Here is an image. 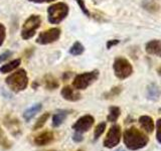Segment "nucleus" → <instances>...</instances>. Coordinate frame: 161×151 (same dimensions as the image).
<instances>
[{
    "label": "nucleus",
    "instance_id": "obj_1",
    "mask_svg": "<svg viewBox=\"0 0 161 151\" xmlns=\"http://www.w3.org/2000/svg\"><path fill=\"white\" fill-rule=\"evenodd\" d=\"M123 141L129 150L136 151L146 147L149 142V137L144 131L136 127H130L125 130L123 135Z\"/></svg>",
    "mask_w": 161,
    "mask_h": 151
},
{
    "label": "nucleus",
    "instance_id": "obj_2",
    "mask_svg": "<svg viewBox=\"0 0 161 151\" xmlns=\"http://www.w3.org/2000/svg\"><path fill=\"white\" fill-rule=\"evenodd\" d=\"M5 83L8 86V88L14 93L22 92L28 86V77L26 70L20 69L13 74L9 75L5 79Z\"/></svg>",
    "mask_w": 161,
    "mask_h": 151
},
{
    "label": "nucleus",
    "instance_id": "obj_3",
    "mask_svg": "<svg viewBox=\"0 0 161 151\" xmlns=\"http://www.w3.org/2000/svg\"><path fill=\"white\" fill-rule=\"evenodd\" d=\"M69 8L64 2H57L47 8L48 21L53 24H58L69 15Z\"/></svg>",
    "mask_w": 161,
    "mask_h": 151
},
{
    "label": "nucleus",
    "instance_id": "obj_4",
    "mask_svg": "<svg viewBox=\"0 0 161 151\" xmlns=\"http://www.w3.org/2000/svg\"><path fill=\"white\" fill-rule=\"evenodd\" d=\"M99 75H100L99 70H92V72H87L75 76L73 81V87L78 91L86 90L98 80Z\"/></svg>",
    "mask_w": 161,
    "mask_h": 151
},
{
    "label": "nucleus",
    "instance_id": "obj_5",
    "mask_svg": "<svg viewBox=\"0 0 161 151\" xmlns=\"http://www.w3.org/2000/svg\"><path fill=\"white\" fill-rule=\"evenodd\" d=\"M40 24H42V18H40L39 15L36 14L30 15L22 25L21 37L25 40L33 37L35 33H36V30L39 28Z\"/></svg>",
    "mask_w": 161,
    "mask_h": 151
},
{
    "label": "nucleus",
    "instance_id": "obj_6",
    "mask_svg": "<svg viewBox=\"0 0 161 151\" xmlns=\"http://www.w3.org/2000/svg\"><path fill=\"white\" fill-rule=\"evenodd\" d=\"M113 69L115 76L120 80H125L129 78L133 73V68L129 63V60L121 57L115 59Z\"/></svg>",
    "mask_w": 161,
    "mask_h": 151
},
{
    "label": "nucleus",
    "instance_id": "obj_7",
    "mask_svg": "<svg viewBox=\"0 0 161 151\" xmlns=\"http://www.w3.org/2000/svg\"><path fill=\"white\" fill-rule=\"evenodd\" d=\"M121 137H122V131H121V126L115 124L111 127L108 131L107 135L104 139V147L106 148H114L116 147L121 141Z\"/></svg>",
    "mask_w": 161,
    "mask_h": 151
},
{
    "label": "nucleus",
    "instance_id": "obj_8",
    "mask_svg": "<svg viewBox=\"0 0 161 151\" xmlns=\"http://www.w3.org/2000/svg\"><path fill=\"white\" fill-rule=\"evenodd\" d=\"M60 35H62V30H60L58 27L49 28V29L44 30V31L40 32L38 34V36L36 38V42L42 45L53 43L59 39Z\"/></svg>",
    "mask_w": 161,
    "mask_h": 151
},
{
    "label": "nucleus",
    "instance_id": "obj_9",
    "mask_svg": "<svg viewBox=\"0 0 161 151\" xmlns=\"http://www.w3.org/2000/svg\"><path fill=\"white\" fill-rule=\"evenodd\" d=\"M95 123V118L92 115H84L80 118H79L73 125V129L75 132L79 133H85L93 127Z\"/></svg>",
    "mask_w": 161,
    "mask_h": 151
},
{
    "label": "nucleus",
    "instance_id": "obj_10",
    "mask_svg": "<svg viewBox=\"0 0 161 151\" xmlns=\"http://www.w3.org/2000/svg\"><path fill=\"white\" fill-rule=\"evenodd\" d=\"M60 95L64 100L69 101V102H77L82 97L79 91L70 87V86H64L60 91Z\"/></svg>",
    "mask_w": 161,
    "mask_h": 151
},
{
    "label": "nucleus",
    "instance_id": "obj_11",
    "mask_svg": "<svg viewBox=\"0 0 161 151\" xmlns=\"http://www.w3.org/2000/svg\"><path fill=\"white\" fill-rule=\"evenodd\" d=\"M54 140V134L52 131H43L36 135L33 139V143L36 146H44L50 144Z\"/></svg>",
    "mask_w": 161,
    "mask_h": 151
},
{
    "label": "nucleus",
    "instance_id": "obj_12",
    "mask_svg": "<svg viewBox=\"0 0 161 151\" xmlns=\"http://www.w3.org/2000/svg\"><path fill=\"white\" fill-rule=\"evenodd\" d=\"M146 52L149 54L157 55V57L161 58V42L158 39H153L150 40L149 42L146 44Z\"/></svg>",
    "mask_w": 161,
    "mask_h": 151
},
{
    "label": "nucleus",
    "instance_id": "obj_13",
    "mask_svg": "<svg viewBox=\"0 0 161 151\" xmlns=\"http://www.w3.org/2000/svg\"><path fill=\"white\" fill-rule=\"evenodd\" d=\"M139 124H140V127L142 128V130L144 132H147V133H152L153 130H154V122H153V119L150 117V116H141L139 118Z\"/></svg>",
    "mask_w": 161,
    "mask_h": 151
},
{
    "label": "nucleus",
    "instance_id": "obj_14",
    "mask_svg": "<svg viewBox=\"0 0 161 151\" xmlns=\"http://www.w3.org/2000/svg\"><path fill=\"white\" fill-rule=\"evenodd\" d=\"M42 109V103H37L34 104L31 107L27 108L26 110L23 112V119L25 121H30L35 115L39 113V111Z\"/></svg>",
    "mask_w": 161,
    "mask_h": 151
},
{
    "label": "nucleus",
    "instance_id": "obj_15",
    "mask_svg": "<svg viewBox=\"0 0 161 151\" xmlns=\"http://www.w3.org/2000/svg\"><path fill=\"white\" fill-rule=\"evenodd\" d=\"M69 114V112L67 110L58 111V112L53 116V127L57 128L58 126L62 125L64 123V121L67 119Z\"/></svg>",
    "mask_w": 161,
    "mask_h": 151
},
{
    "label": "nucleus",
    "instance_id": "obj_16",
    "mask_svg": "<svg viewBox=\"0 0 161 151\" xmlns=\"http://www.w3.org/2000/svg\"><path fill=\"white\" fill-rule=\"evenodd\" d=\"M20 64H21V59H13V60H11V62L3 64L2 67L0 68V73H1V74L11 73V72H13L14 70H16L19 67Z\"/></svg>",
    "mask_w": 161,
    "mask_h": 151
},
{
    "label": "nucleus",
    "instance_id": "obj_17",
    "mask_svg": "<svg viewBox=\"0 0 161 151\" xmlns=\"http://www.w3.org/2000/svg\"><path fill=\"white\" fill-rule=\"evenodd\" d=\"M43 85H44L45 88H47V90H50V91L55 90V89H58L59 87L58 81L55 79L53 76H52V75L44 76V78H43Z\"/></svg>",
    "mask_w": 161,
    "mask_h": 151
},
{
    "label": "nucleus",
    "instance_id": "obj_18",
    "mask_svg": "<svg viewBox=\"0 0 161 151\" xmlns=\"http://www.w3.org/2000/svg\"><path fill=\"white\" fill-rule=\"evenodd\" d=\"M121 114V110L119 107H116V106H112V107L109 108V114L107 116V120L109 122H116L118 120V118L120 117Z\"/></svg>",
    "mask_w": 161,
    "mask_h": 151
},
{
    "label": "nucleus",
    "instance_id": "obj_19",
    "mask_svg": "<svg viewBox=\"0 0 161 151\" xmlns=\"http://www.w3.org/2000/svg\"><path fill=\"white\" fill-rule=\"evenodd\" d=\"M0 147H2L3 149H10L12 147V142L5 135L1 126H0Z\"/></svg>",
    "mask_w": 161,
    "mask_h": 151
},
{
    "label": "nucleus",
    "instance_id": "obj_20",
    "mask_svg": "<svg viewBox=\"0 0 161 151\" xmlns=\"http://www.w3.org/2000/svg\"><path fill=\"white\" fill-rule=\"evenodd\" d=\"M84 52H85V48L80 42H75L69 50V53L72 55H80Z\"/></svg>",
    "mask_w": 161,
    "mask_h": 151
},
{
    "label": "nucleus",
    "instance_id": "obj_21",
    "mask_svg": "<svg viewBox=\"0 0 161 151\" xmlns=\"http://www.w3.org/2000/svg\"><path fill=\"white\" fill-rule=\"evenodd\" d=\"M106 126H107V124H106L105 122H101L96 126L95 131H94V140L95 141H97L101 136H102V134L105 132Z\"/></svg>",
    "mask_w": 161,
    "mask_h": 151
},
{
    "label": "nucleus",
    "instance_id": "obj_22",
    "mask_svg": "<svg viewBox=\"0 0 161 151\" xmlns=\"http://www.w3.org/2000/svg\"><path fill=\"white\" fill-rule=\"evenodd\" d=\"M48 118H49V113H44L43 115L40 116V117L37 119L36 122H35V124L33 125V130H37V129L42 128L44 126V124L47 123Z\"/></svg>",
    "mask_w": 161,
    "mask_h": 151
},
{
    "label": "nucleus",
    "instance_id": "obj_23",
    "mask_svg": "<svg viewBox=\"0 0 161 151\" xmlns=\"http://www.w3.org/2000/svg\"><path fill=\"white\" fill-rule=\"evenodd\" d=\"M148 98L150 100H156L158 98V95H159V91L157 89L155 85H150L148 87Z\"/></svg>",
    "mask_w": 161,
    "mask_h": 151
},
{
    "label": "nucleus",
    "instance_id": "obj_24",
    "mask_svg": "<svg viewBox=\"0 0 161 151\" xmlns=\"http://www.w3.org/2000/svg\"><path fill=\"white\" fill-rule=\"evenodd\" d=\"M4 123H6L7 127L12 131V133H14L15 130H17L19 132V123L17 122V120H13V119H10V120H7L4 121Z\"/></svg>",
    "mask_w": 161,
    "mask_h": 151
},
{
    "label": "nucleus",
    "instance_id": "obj_25",
    "mask_svg": "<svg viewBox=\"0 0 161 151\" xmlns=\"http://www.w3.org/2000/svg\"><path fill=\"white\" fill-rule=\"evenodd\" d=\"M156 140L159 144H161V118H159L156 122Z\"/></svg>",
    "mask_w": 161,
    "mask_h": 151
},
{
    "label": "nucleus",
    "instance_id": "obj_26",
    "mask_svg": "<svg viewBox=\"0 0 161 151\" xmlns=\"http://www.w3.org/2000/svg\"><path fill=\"white\" fill-rule=\"evenodd\" d=\"M75 2L78 3V5L80 6V8L82 9V11L84 12V14H86L87 16L89 17L90 16V11H89V9L87 8V6H86V4H85V1L84 0H75Z\"/></svg>",
    "mask_w": 161,
    "mask_h": 151
},
{
    "label": "nucleus",
    "instance_id": "obj_27",
    "mask_svg": "<svg viewBox=\"0 0 161 151\" xmlns=\"http://www.w3.org/2000/svg\"><path fill=\"white\" fill-rule=\"evenodd\" d=\"M122 91V89H121V87H115V88H112V90L110 91L109 93H107L105 96L106 98H110V97H115V96H117L120 94V92Z\"/></svg>",
    "mask_w": 161,
    "mask_h": 151
},
{
    "label": "nucleus",
    "instance_id": "obj_28",
    "mask_svg": "<svg viewBox=\"0 0 161 151\" xmlns=\"http://www.w3.org/2000/svg\"><path fill=\"white\" fill-rule=\"evenodd\" d=\"M5 37H6V28L2 23H0V47L3 44Z\"/></svg>",
    "mask_w": 161,
    "mask_h": 151
},
{
    "label": "nucleus",
    "instance_id": "obj_29",
    "mask_svg": "<svg viewBox=\"0 0 161 151\" xmlns=\"http://www.w3.org/2000/svg\"><path fill=\"white\" fill-rule=\"evenodd\" d=\"M11 55H12V53L10 52V50H6L5 53H1V54H0V64L5 62L6 59H8L10 57H11Z\"/></svg>",
    "mask_w": 161,
    "mask_h": 151
},
{
    "label": "nucleus",
    "instance_id": "obj_30",
    "mask_svg": "<svg viewBox=\"0 0 161 151\" xmlns=\"http://www.w3.org/2000/svg\"><path fill=\"white\" fill-rule=\"evenodd\" d=\"M73 140L75 141V142H77V143L82 142V141L84 140V137H83L82 133L75 132V134H74V136H73Z\"/></svg>",
    "mask_w": 161,
    "mask_h": 151
},
{
    "label": "nucleus",
    "instance_id": "obj_31",
    "mask_svg": "<svg viewBox=\"0 0 161 151\" xmlns=\"http://www.w3.org/2000/svg\"><path fill=\"white\" fill-rule=\"evenodd\" d=\"M119 43V40L118 39H112V40H109V42H107V48L110 49L112 47H114V45L118 44Z\"/></svg>",
    "mask_w": 161,
    "mask_h": 151
},
{
    "label": "nucleus",
    "instance_id": "obj_32",
    "mask_svg": "<svg viewBox=\"0 0 161 151\" xmlns=\"http://www.w3.org/2000/svg\"><path fill=\"white\" fill-rule=\"evenodd\" d=\"M28 1L32 3H50L54 2L55 0H28Z\"/></svg>",
    "mask_w": 161,
    "mask_h": 151
},
{
    "label": "nucleus",
    "instance_id": "obj_33",
    "mask_svg": "<svg viewBox=\"0 0 161 151\" xmlns=\"http://www.w3.org/2000/svg\"><path fill=\"white\" fill-rule=\"evenodd\" d=\"M70 76H72V73H69V72L64 73V81H67L69 78H70Z\"/></svg>",
    "mask_w": 161,
    "mask_h": 151
},
{
    "label": "nucleus",
    "instance_id": "obj_34",
    "mask_svg": "<svg viewBox=\"0 0 161 151\" xmlns=\"http://www.w3.org/2000/svg\"><path fill=\"white\" fill-rule=\"evenodd\" d=\"M157 73H158V75H159V76H161V67L157 69Z\"/></svg>",
    "mask_w": 161,
    "mask_h": 151
},
{
    "label": "nucleus",
    "instance_id": "obj_35",
    "mask_svg": "<svg viewBox=\"0 0 161 151\" xmlns=\"http://www.w3.org/2000/svg\"><path fill=\"white\" fill-rule=\"evenodd\" d=\"M116 151H125V150H123V149H118V150H116Z\"/></svg>",
    "mask_w": 161,
    "mask_h": 151
},
{
    "label": "nucleus",
    "instance_id": "obj_36",
    "mask_svg": "<svg viewBox=\"0 0 161 151\" xmlns=\"http://www.w3.org/2000/svg\"><path fill=\"white\" fill-rule=\"evenodd\" d=\"M45 151H57V150H53V149H52V150H45Z\"/></svg>",
    "mask_w": 161,
    "mask_h": 151
},
{
    "label": "nucleus",
    "instance_id": "obj_37",
    "mask_svg": "<svg viewBox=\"0 0 161 151\" xmlns=\"http://www.w3.org/2000/svg\"><path fill=\"white\" fill-rule=\"evenodd\" d=\"M78 151H84V150H83V149H79Z\"/></svg>",
    "mask_w": 161,
    "mask_h": 151
}]
</instances>
